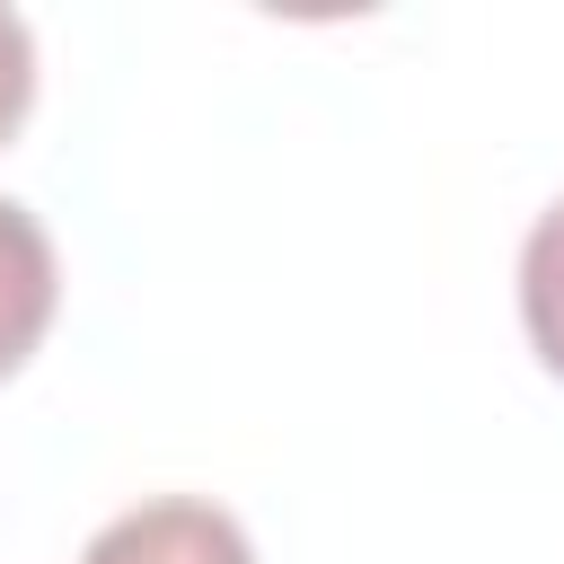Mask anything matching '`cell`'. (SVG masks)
<instances>
[{
    "mask_svg": "<svg viewBox=\"0 0 564 564\" xmlns=\"http://www.w3.org/2000/svg\"><path fill=\"white\" fill-rule=\"evenodd\" d=\"M520 326H529V352L564 379V194L520 238Z\"/></svg>",
    "mask_w": 564,
    "mask_h": 564,
    "instance_id": "3957f363",
    "label": "cell"
},
{
    "mask_svg": "<svg viewBox=\"0 0 564 564\" xmlns=\"http://www.w3.org/2000/svg\"><path fill=\"white\" fill-rule=\"evenodd\" d=\"M26 115H35V35L18 9H0V150L18 141Z\"/></svg>",
    "mask_w": 564,
    "mask_h": 564,
    "instance_id": "277c9868",
    "label": "cell"
},
{
    "mask_svg": "<svg viewBox=\"0 0 564 564\" xmlns=\"http://www.w3.org/2000/svg\"><path fill=\"white\" fill-rule=\"evenodd\" d=\"M79 564H256V546H247V529H238L220 502H203V494H159V502L115 511V520L79 546Z\"/></svg>",
    "mask_w": 564,
    "mask_h": 564,
    "instance_id": "6da1fadb",
    "label": "cell"
},
{
    "mask_svg": "<svg viewBox=\"0 0 564 564\" xmlns=\"http://www.w3.org/2000/svg\"><path fill=\"white\" fill-rule=\"evenodd\" d=\"M53 308H62V264H53V238H44V220H35L18 194H0V379H9L35 344H44Z\"/></svg>",
    "mask_w": 564,
    "mask_h": 564,
    "instance_id": "7a4b0ae2",
    "label": "cell"
}]
</instances>
